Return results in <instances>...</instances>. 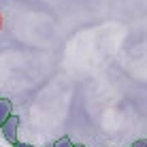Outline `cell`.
<instances>
[{
    "label": "cell",
    "instance_id": "cell-1",
    "mask_svg": "<svg viewBox=\"0 0 147 147\" xmlns=\"http://www.w3.org/2000/svg\"><path fill=\"white\" fill-rule=\"evenodd\" d=\"M0 130H2V136L9 141V143H15L17 141V130H19V117L17 115H11L7 121H4L2 126H0Z\"/></svg>",
    "mask_w": 147,
    "mask_h": 147
},
{
    "label": "cell",
    "instance_id": "cell-2",
    "mask_svg": "<svg viewBox=\"0 0 147 147\" xmlns=\"http://www.w3.org/2000/svg\"><path fill=\"white\" fill-rule=\"evenodd\" d=\"M13 115V102L9 98H0V126Z\"/></svg>",
    "mask_w": 147,
    "mask_h": 147
},
{
    "label": "cell",
    "instance_id": "cell-3",
    "mask_svg": "<svg viewBox=\"0 0 147 147\" xmlns=\"http://www.w3.org/2000/svg\"><path fill=\"white\" fill-rule=\"evenodd\" d=\"M73 145H75V143L70 141V136H62V139H58L51 147H73Z\"/></svg>",
    "mask_w": 147,
    "mask_h": 147
},
{
    "label": "cell",
    "instance_id": "cell-4",
    "mask_svg": "<svg viewBox=\"0 0 147 147\" xmlns=\"http://www.w3.org/2000/svg\"><path fill=\"white\" fill-rule=\"evenodd\" d=\"M132 147H147V139H141V141H136V143H132Z\"/></svg>",
    "mask_w": 147,
    "mask_h": 147
},
{
    "label": "cell",
    "instance_id": "cell-5",
    "mask_svg": "<svg viewBox=\"0 0 147 147\" xmlns=\"http://www.w3.org/2000/svg\"><path fill=\"white\" fill-rule=\"evenodd\" d=\"M13 147H36V145H28V143H19V141H15Z\"/></svg>",
    "mask_w": 147,
    "mask_h": 147
},
{
    "label": "cell",
    "instance_id": "cell-6",
    "mask_svg": "<svg viewBox=\"0 0 147 147\" xmlns=\"http://www.w3.org/2000/svg\"><path fill=\"white\" fill-rule=\"evenodd\" d=\"M73 147H85V145H73Z\"/></svg>",
    "mask_w": 147,
    "mask_h": 147
},
{
    "label": "cell",
    "instance_id": "cell-7",
    "mask_svg": "<svg viewBox=\"0 0 147 147\" xmlns=\"http://www.w3.org/2000/svg\"><path fill=\"white\" fill-rule=\"evenodd\" d=\"M0 28H2V17H0Z\"/></svg>",
    "mask_w": 147,
    "mask_h": 147
}]
</instances>
